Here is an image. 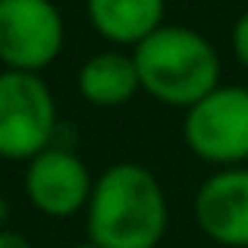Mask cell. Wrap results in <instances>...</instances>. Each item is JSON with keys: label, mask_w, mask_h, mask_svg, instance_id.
I'll list each match as a JSON object with an SVG mask.
<instances>
[{"label": "cell", "mask_w": 248, "mask_h": 248, "mask_svg": "<svg viewBox=\"0 0 248 248\" xmlns=\"http://www.w3.org/2000/svg\"><path fill=\"white\" fill-rule=\"evenodd\" d=\"M170 226L160 179L139 160H116L94 179L85 236L97 248H157Z\"/></svg>", "instance_id": "cell-1"}, {"label": "cell", "mask_w": 248, "mask_h": 248, "mask_svg": "<svg viewBox=\"0 0 248 248\" xmlns=\"http://www.w3.org/2000/svg\"><path fill=\"white\" fill-rule=\"evenodd\" d=\"M139 82L151 101L176 107L186 113L188 107L207 97L223 76V60L211 38H204L192 25L167 22L151 38L132 50Z\"/></svg>", "instance_id": "cell-2"}, {"label": "cell", "mask_w": 248, "mask_h": 248, "mask_svg": "<svg viewBox=\"0 0 248 248\" xmlns=\"http://www.w3.org/2000/svg\"><path fill=\"white\" fill-rule=\"evenodd\" d=\"M57 97L38 73L0 69V160L29 164L57 145Z\"/></svg>", "instance_id": "cell-3"}, {"label": "cell", "mask_w": 248, "mask_h": 248, "mask_svg": "<svg viewBox=\"0 0 248 248\" xmlns=\"http://www.w3.org/2000/svg\"><path fill=\"white\" fill-rule=\"evenodd\" d=\"M182 141L201 164L248 167V85H217L182 113Z\"/></svg>", "instance_id": "cell-4"}, {"label": "cell", "mask_w": 248, "mask_h": 248, "mask_svg": "<svg viewBox=\"0 0 248 248\" xmlns=\"http://www.w3.org/2000/svg\"><path fill=\"white\" fill-rule=\"evenodd\" d=\"M63 47L66 19L54 0H0V69L41 76Z\"/></svg>", "instance_id": "cell-5"}, {"label": "cell", "mask_w": 248, "mask_h": 248, "mask_svg": "<svg viewBox=\"0 0 248 248\" xmlns=\"http://www.w3.org/2000/svg\"><path fill=\"white\" fill-rule=\"evenodd\" d=\"M94 179L97 176L73 148L50 145L47 151H41L25 164L22 192L25 201L41 217L69 220L76 214H85L91 192H94Z\"/></svg>", "instance_id": "cell-6"}, {"label": "cell", "mask_w": 248, "mask_h": 248, "mask_svg": "<svg viewBox=\"0 0 248 248\" xmlns=\"http://www.w3.org/2000/svg\"><path fill=\"white\" fill-rule=\"evenodd\" d=\"M201 236L220 248H248V167L214 170L192 198Z\"/></svg>", "instance_id": "cell-7"}, {"label": "cell", "mask_w": 248, "mask_h": 248, "mask_svg": "<svg viewBox=\"0 0 248 248\" xmlns=\"http://www.w3.org/2000/svg\"><path fill=\"white\" fill-rule=\"evenodd\" d=\"M85 16L110 47L135 50L167 25V0H85Z\"/></svg>", "instance_id": "cell-8"}, {"label": "cell", "mask_w": 248, "mask_h": 248, "mask_svg": "<svg viewBox=\"0 0 248 248\" xmlns=\"http://www.w3.org/2000/svg\"><path fill=\"white\" fill-rule=\"evenodd\" d=\"M76 85H79L82 101H88L91 107H101V110L126 107L141 91L132 50L107 47V50L91 54L79 66Z\"/></svg>", "instance_id": "cell-9"}, {"label": "cell", "mask_w": 248, "mask_h": 248, "mask_svg": "<svg viewBox=\"0 0 248 248\" xmlns=\"http://www.w3.org/2000/svg\"><path fill=\"white\" fill-rule=\"evenodd\" d=\"M230 47H232V57L239 60V66H242L245 73H248V10L236 19V25H232Z\"/></svg>", "instance_id": "cell-10"}, {"label": "cell", "mask_w": 248, "mask_h": 248, "mask_svg": "<svg viewBox=\"0 0 248 248\" xmlns=\"http://www.w3.org/2000/svg\"><path fill=\"white\" fill-rule=\"evenodd\" d=\"M0 248H35V245L16 230H0Z\"/></svg>", "instance_id": "cell-11"}, {"label": "cell", "mask_w": 248, "mask_h": 248, "mask_svg": "<svg viewBox=\"0 0 248 248\" xmlns=\"http://www.w3.org/2000/svg\"><path fill=\"white\" fill-rule=\"evenodd\" d=\"M10 214H13V207H10V198H6L3 192H0V230H10Z\"/></svg>", "instance_id": "cell-12"}, {"label": "cell", "mask_w": 248, "mask_h": 248, "mask_svg": "<svg viewBox=\"0 0 248 248\" xmlns=\"http://www.w3.org/2000/svg\"><path fill=\"white\" fill-rule=\"evenodd\" d=\"M69 248H97V245H91L88 239H85V242H76V245H69Z\"/></svg>", "instance_id": "cell-13"}]
</instances>
